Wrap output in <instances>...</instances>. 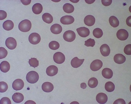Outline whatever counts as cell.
<instances>
[{
    "label": "cell",
    "instance_id": "obj_25",
    "mask_svg": "<svg viewBox=\"0 0 131 104\" xmlns=\"http://www.w3.org/2000/svg\"><path fill=\"white\" fill-rule=\"evenodd\" d=\"M109 22L111 26L114 28L117 27L119 25V20L115 16H111L109 18Z\"/></svg>",
    "mask_w": 131,
    "mask_h": 104
},
{
    "label": "cell",
    "instance_id": "obj_5",
    "mask_svg": "<svg viewBox=\"0 0 131 104\" xmlns=\"http://www.w3.org/2000/svg\"><path fill=\"white\" fill-rule=\"evenodd\" d=\"M66 58L64 54L60 52L55 53L53 56V60L56 63L61 64L64 62Z\"/></svg>",
    "mask_w": 131,
    "mask_h": 104
},
{
    "label": "cell",
    "instance_id": "obj_41",
    "mask_svg": "<svg viewBox=\"0 0 131 104\" xmlns=\"http://www.w3.org/2000/svg\"><path fill=\"white\" fill-rule=\"evenodd\" d=\"M21 2H22V3L24 5H28L30 4L31 1V0H26V1H21Z\"/></svg>",
    "mask_w": 131,
    "mask_h": 104
},
{
    "label": "cell",
    "instance_id": "obj_18",
    "mask_svg": "<svg viewBox=\"0 0 131 104\" xmlns=\"http://www.w3.org/2000/svg\"><path fill=\"white\" fill-rule=\"evenodd\" d=\"M50 30L51 32L54 34H59L61 33L62 28L59 24H55L51 26Z\"/></svg>",
    "mask_w": 131,
    "mask_h": 104
},
{
    "label": "cell",
    "instance_id": "obj_35",
    "mask_svg": "<svg viewBox=\"0 0 131 104\" xmlns=\"http://www.w3.org/2000/svg\"><path fill=\"white\" fill-rule=\"evenodd\" d=\"M95 44V42L94 39H91V38H90L85 41V45L87 47H94Z\"/></svg>",
    "mask_w": 131,
    "mask_h": 104
},
{
    "label": "cell",
    "instance_id": "obj_13",
    "mask_svg": "<svg viewBox=\"0 0 131 104\" xmlns=\"http://www.w3.org/2000/svg\"><path fill=\"white\" fill-rule=\"evenodd\" d=\"M108 100L107 96L103 93H100L98 94L96 97L97 102L100 104H105L107 102Z\"/></svg>",
    "mask_w": 131,
    "mask_h": 104
},
{
    "label": "cell",
    "instance_id": "obj_30",
    "mask_svg": "<svg viewBox=\"0 0 131 104\" xmlns=\"http://www.w3.org/2000/svg\"><path fill=\"white\" fill-rule=\"evenodd\" d=\"M93 34L96 38H101L103 35V32L102 30L100 28H96L93 30Z\"/></svg>",
    "mask_w": 131,
    "mask_h": 104
},
{
    "label": "cell",
    "instance_id": "obj_20",
    "mask_svg": "<svg viewBox=\"0 0 131 104\" xmlns=\"http://www.w3.org/2000/svg\"><path fill=\"white\" fill-rule=\"evenodd\" d=\"M102 74L103 77L106 79H111L113 76V71L111 69L107 68L103 69Z\"/></svg>",
    "mask_w": 131,
    "mask_h": 104
},
{
    "label": "cell",
    "instance_id": "obj_36",
    "mask_svg": "<svg viewBox=\"0 0 131 104\" xmlns=\"http://www.w3.org/2000/svg\"><path fill=\"white\" fill-rule=\"evenodd\" d=\"M125 53L127 55H131V44H128L125 47L124 49Z\"/></svg>",
    "mask_w": 131,
    "mask_h": 104
},
{
    "label": "cell",
    "instance_id": "obj_26",
    "mask_svg": "<svg viewBox=\"0 0 131 104\" xmlns=\"http://www.w3.org/2000/svg\"><path fill=\"white\" fill-rule=\"evenodd\" d=\"M63 9L65 12L68 13H72L74 11V8L71 4L66 3L63 6Z\"/></svg>",
    "mask_w": 131,
    "mask_h": 104
},
{
    "label": "cell",
    "instance_id": "obj_43",
    "mask_svg": "<svg viewBox=\"0 0 131 104\" xmlns=\"http://www.w3.org/2000/svg\"><path fill=\"white\" fill-rule=\"evenodd\" d=\"M80 86H81V88H83V89H85L87 87V85H86V83H81Z\"/></svg>",
    "mask_w": 131,
    "mask_h": 104
},
{
    "label": "cell",
    "instance_id": "obj_14",
    "mask_svg": "<svg viewBox=\"0 0 131 104\" xmlns=\"http://www.w3.org/2000/svg\"><path fill=\"white\" fill-rule=\"evenodd\" d=\"M84 61V59H79L77 57H76L72 59L71 62V64L72 67L77 68L82 65Z\"/></svg>",
    "mask_w": 131,
    "mask_h": 104
},
{
    "label": "cell",
    "instance_id": "obj_7",
    "mask_svg": "<svg viewBox=\"0 0 131 104\" xmlns=\"http://www.w3.org/2000/svg\"><path fill=\"white\" fill-rule=\"evenodd\" d=\"M129 34L127 30L125 29H120L116 33V36L120 40L124 41L127 39Z\"/></svg>",
    "mask_w": 131,
    "mask_h": 104
},
{
    "label": "cell",
    "instance_id": "obj_23",
    "mask_svg": "<svg viewBox=\"0 0 131 104\" xmlns=\"http://www.w3.org/2000/svg\"><path fill=\"white\" fill-rule=\"evenodd\" d=\"M10 65L9 63L6 61L2 62L0 64V69L2 72L7 73L10 70Z\"/></svg>",
    "mask_w": 131,
    "mask_h": 104
},
{
    "label": "cell",
    "instance_id": "obj_11",
    "mask_svg": "<svg viewBox=\"0 0 131 104\" xmlns=\"http://www.w3.org/2000/svg\"><path fill=\"white\" fill-rule=\"evenodd\" d=\"M79 35L82 37H86L90 35V31L85 27H81L76 30Z\"/></svg>",
    "mask_w": 131,
    "mask_h": 104
},
{
    "label": "cell",
    "instance_id": "obj_1",
    "mask_svg": "<svg viewBox=\"0 0 131 104\" xmlns=\"http://www.w3.org/2000/svg\"><path fill=\"white\" fill-rule=\"evenodd\" d=\"M31 23L29 20H25L21 21L18 25V28L21 31L27 32L29 31L31 28Z\"/></svg>",
    "mask_w": 131,
    "mask_h": 104
},
{
    "label": "cell",
    "instance_id": "obj_34",
    "mask_svg": "<svg viewBox=\"0 0 131 104\" xmlns=\"http://www.w3.org/2000/svg\"><path fill=\"white\" fill-rule=\"evenodd\" d=\"M7 51L3 47L0 48V59H2L6 57L7 55Z\"/></svg>",
    "mask_w": 131,
    "mask_h": 104
},
{
    "label": "cell",
    "instance_id": "obj_33",
    "mask_svg": "<svg viewBox=\"0 0 131 104\" xmlns=\"http://www.w3.org/2000/svg\"><path fill=\"white\" fill-rule=\"evenodd\" d=\"M8 88L7 84L4 82H0V92L4 93L7 90Z\"/></svg>",
    "mask_w": 131,
    "mask_h": 104
},
{
    "label": "cell",
    "instance_id": "obj_24",
    "mask_svg": "<svg viewBox=\"0 0 131 104\" xmlns=\"http://www.w3.org/2000/svg\"><path fill=\"white\" fill-rule=\"evenodd\" d=\"M4 29L7 31L11 30L14 27V24L13 22L10 20H7L4 22L3 25Z\"/></svg>",
    "mask_w": 131,
    "mask_h": 104
},
{
    "label": "cell",
    "instance_id": "obj_22",
    "mask_svg": "<svg viewBox=\"0 0 131 104\" xmlns=\"http://www.w3.org/2000/svg\"><path fill=\"white\" fill-rule=\"evenodd\" d=\"M42 10H43V7L41 4L40 3L35 4L32 7L33 12L36 15H38L41 13L42 12Z\"/></svg>",
    "mask_w": 131,
    "mask_h": 104
},
{
    "label": "cell",
    "instance_id": "obj_9",
    "mask_svg": "<svg viewBox=\"0 0 131 104\" xmlns=\"http://www.w3.org/2000/svg\"><path fill=\"white\" fill-rule=\"evenodd\" d=\"M24 83L21 79H17L13 83V88L16 91L21 90L24 87Z\"/></svg>",
    "mask_w": 131,
    "mask_h": 104
},
{
    "label": "cell",
    "instance_id": "obj_32",
    "mask_svg": "<svg viewBox=\"0 0 131 104\" xmlns=\"http://www.w3.org/2000/svg\"><path fill=\"white\" fill-rule=\"evenodd\" d=\"M29 63L31 67L34 68L37 67L39 65V61L37 58H31L29 61Z\"/></svg>",
    "mask_w": 131,
    "mask_h": 104
},
{
    "label": "cell",
    "instance_id": "obj_17",
    "mask_svg": "<svg viewBox=\"0 0 131 104\" xmlns=\"http://www.w3.org/2000/svg\"><path fill=\"white\" fill-rule=\"evenodd\" d=\"M42 89L44 92L49 93L53 91L54 89V86L51 83L47 82L42 84Z\"/></svg>",
    "mask_w": 131,
    "mask_h": 104
},
{
    "label": "cell",
    "instance_id": "obj_2",
    "mask_svg": "<svg viewBox=\"0 0 131 104\" xmlns=\"http://www.w3.org/2000/svg\"><path fill=\"white\" fill-rule=\"evenodd\" d=\"M39 79L38 73L35 71H31L28 73L26 76L27 81L30 83L34 84L37 82Z\"/></svg>",
    "mask_w": 131,
    "mask_h": 104
},
{
    "label": "cell",
    "instance_id": "obj_42",
    "mask_svg": "<svg viewBox=\"0 0 131 104\" xmlns=\"http://www.w3.org/2000/svg\"><path fill=\"white\" fill-rule=\"evenodd\" d=\"M131 16H129L128 17L127 19L126 20V24H127V25L129 26H131Z\"/></svg>",
    "mask_w": 131,
    "mask_h": 104
},
{
    "label": "cell",
    "instance_id": "obj_16",
    "mask_svg": "<svg viewBox=\"0 0 131 104\" xmlns=\"http://www.w3.org/2000/svg\"><path fill=\"white\" fill-rule=\"evenodd\" d=\"M84 22L86 25L88 26H92L94 24L95 22V19L92 15H87L84 19Z\"/></svg>",
    "mask_w": 131,
    "mask_h": 104
},
{
    "label": "cell",
    "instance_id": "obj_31",
    "mask_svg": "<svg viewBox=\"0 0 131 104\" xmlns=\"http://www.w3.org/2000/svg\"><path fill=\"white\" fill-rule=\"evenodd\" d=\"M60 46L59 43L55 41H51L49 44V48L53 50H58L60 48Z\"/></svg>",
    "mask_w": 131,
    "mask_h": 104
},
{
    "label": "cell",
    "instance_id": "obj_6",
    "mask_svg": "<svg viewBox=\"0 0 131 104\" xmlns=\"http://www.w3.org/2000/svg\"><path fill=\"white\" fill-rule=\"evenodd\" d=\"M5 45L9 50H13L16 48L17 46V42L13 37H9L6 40Z\"/></svg>",
    "mask_w": 131,
    "mask_h": 104
},
{
    "label": "cell",
    "instance_id": "obj_39",
    "mask_svg": "<svg viewBox=\"0 0 131 104\" xmlns=\"http://www.w3.org/2000/svg\"><path fill=\"white\" fill-rule=\"evenodd\" d=\"M112 0H105L102 1V4L104 6H108L110 5L112 3Z\"/></svg>",
    "mask_w": 131,
    "mask_h": 104
},
{
    "label": "cell",
    "instance_id": "obj_15",
    "mask_svg": "<svg viewBox=\"0 0 131 104\" xmlns=\"http://www.w3.org/2000/svg\"><path fill=\"white\" fill-rule=\"evenodd\" d=\"M101 54L103 56L106 57L109 55L110 49L109 46L106 44L102 45L100 48Z\"/></svg>",
    "mask_w": 131,
    "mask_h": 104
},
{
    "label": "cell",
    "instance_id": "obj_37",
    "mask_svg": "<svg viewBox=\"0 0 131 104\" xmlns=\"http://www.w3.org/2000/svg\"><path fill=\"white\" fill-rule=\"evenodd\" d=\"M1 104H11L12 103L9 98L7 97H4L1 99Z\"/></svg>",
    "mask_w": 131,
    "mask_h": 104
},
{
    "label": "cell",
    "instance_id": "obj_19",
    "mask_svg": "<svg viewBox=\"0 0 131 104\" xmlns=\"http://www.w3.org/2000/svg\"><path fill=\"white\" fill-rule=\"evenodd\" d=\"M114 60L115 62L117 64H122L126 61V58L122 54H116L114 56Z\"/></svg>",
    "mask_w": 131,
    "mask_h": 104
},
{
    "label": "cell",
    "instance_id": "obj_12",
    "mask_svg": "<svg viewBox=\"0 0 131 104\" xmlns=\"http://www.w3.org/2000/svg\"><path fill=\"white\" fill-rule=\"evenodd\" d=\"M58 72V69L57 66L54 65H50L47 68V75L50 77H53L57 75Z\"/></svg>",
    "mask_w": 131,
    "mask_h": 104
},
{
    "label": "cell",
    "instance_id": "obj_40",
    "mask_svg": "<svg viewBox=\"0 0 131 104\" xmlns=\"http://www.w3.org/2000/svg\"><path fill=\"white\" fill-rule=\"evenodd\" d=\"M114 104H126V102L124 99H117L115 100L114 102Z\"/></svg>",
    "mask_w": 131,
    "mask_h": 104
},
{
    "label": "cell",
    "instance_id": "obj_21",
    "mask_svg": "<svg viewBox=\"0 0 131 104\" xmlns=\"http://www.w3.org/2000/svg\"><path fill=\"white\" fill-rule=\"evenodd\" d=\"M12 99L15 103H20L23 101L24 97L22 94L20 93H15L13 95Z\"/></svg>",
    "mask_w": 131,
    "mask_h": 104
},
{
    "label": "cell",
    "instance_id": "obj_27",
    "mask_svg": "<svg viewBox=\"0 0 131 104\" xmlns=\"http://www.w3.org/2000/svg\"><path fill=\"white\" fill-rule=\"evenodd\" d=\"M42 19L45 22L49 24L52 23L53 20V16L48 13H43L42 16Z\"/></svg>",
    "mask_w": 131,
    "mask_h": 104
},
{
    "label": "cell",
    "instance_id": "obj_28",
    "mask_svg": "<svg viewBox=\"0 0 131 104\" xmlns=\"http://www.w3.org/2000/svg\"><path fill=\"white\" fill-rule=\"evenodd\" d=\"M105 88V90L107 92H112L114 91L115 86L113 83L111 82H108L106 83Z\"/></svg>",
    "mask_w": 131,
    "mask_h": 104
},
{
    "label": "cell",
    "instance_id": "obj_4",
    "mask_svg": "<svg viewBox=\"0 0 131 104\" xmlns=\"http://www.w3.org/2000/svg\"><path fill=\"white\" fill-rule=\"evenodd\" d=\"M29 40L30 43L33 45L38 44L41 40L40 35L36 33H32L29 36Z\"/></svg>",
    "mask_w": 131,
    "mask_h": 104
},
{
    "label": "cell",
    "instance_id": "obj_38",
    "mask_svg": "<svg viewBox=\"0 0 131 104\" xmlns=\"http://www.w3.org/2000/svg\"><path fill=\"white\" fill-rule=\"evenodd\" d=\"M7 16L6 12L4 10H0V20H3L5 19Z\"/></svg>",
    "mask_w": 131,
    "mask_h": 104
},
{
    "label": "cell",
    "instance_id": "obj_10",
    "mask_svg": "<svg viewBox=\"0 0 131 104\" xmlns=\"http://www.w3.org/2000/svg\"><path fill=\"white\" fill-rule=\"evenodd\" d=\"M74 19L73 17L70 15L63 16L60 19V22L63 25H70L74 22Z\"/></svg>",
    "mask_w": 131,
    "mask_h": 104
},
{
    "label": "cell",
    "instance_id": "obj_3",
    "mask_svg": "<svg viewBox=\"0 0 131 104\" xmlns=\"http://www.w3.org/2000/svg\"><path fill=\"white\" fill-rule=\"evenodd\" d=\"M76 37L75 34L72 31H68L64 33L63 37L67 42H71L73 41Z\"/></svg>",
    "mask_w": 131,
    "mask_h": 104
},
{
    "label": "cell",
    "instance_id": "obj_29",
    "mask_svg": "<svg viewBox=\"0 0 131 104\" xmlns=\"http://www.w3.org/2000/svg\"><path fill=\"white\" fill-rule=\"evenodd\" d=\"M98 84V81L96 78H91L88 81V85H89V87L91 88H95L96 87Z\"/></svg>",
    "mask_w": 131,
    "mask_h": 104
},
{
    "label": "cell",
    "instance_id": "obj_8",
    "mask_svg": "<svg viewBox=\"0 0 131 104\" xmlns=\"http://www.w3.org/2000/svg\"><path fill=\"white\" fill-rule=\"evenodd\" d=\"M103 66V63L99 60L94 61L91 63L90 68L93 71H96L100 70Z\"/></svg>",
    "mask_w": 131,
    "mask_h": 104
}]
</instances>
